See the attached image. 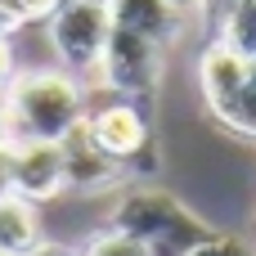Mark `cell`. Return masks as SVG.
Instances as JSON below:
<instances>
[{
	"label": "cell",
	"instance_id": "1",
	"mask_svg": "<svg viewBox=\"0 0 256 256\" xmlns=\"http://www.w3.org/2000/svg\"><path fill=\"white\" fill-rule=\"evenodd\" d=\"M108 225L130 234L148 256H189L216 238V230L198 212H189L180 198L148 184H122V194L112 198Z\"/></svg>",
	"mask_w": 256,
	"mask_h": 256
},
{
	"label": "cell",
	"instance_id": "2",
	"mask_svg": "<svg viewBox=\"0 0 256 256\" xmlns=\"http://www.w3.org/2000/svg\"><path fill=\"white\" fill-rule=\"evenodd\" d=\"M86 117V86L72 72H22L9 81L0 126L14 140H54L63 144Z\"/></svg>",
	"mask_w": 256,
	"mask_h": 256
},
{
	"label": "cell",
	"instance_id": "3",
	"mask_svg": "<svg viewBox=\"0 0 256 256\" xmlns=\"http://www.w3.org/2000/svg\"><path fill=\"white\" fill-rule=\"evenodd\" d=\"M81 130L86 140L108 153L130 184H144L153 171H158V144H153V126H148V112L144 104L126 99V94H112V90H86V117H81Z\"/></svg>",
	"mask_w": 256,
	"mask_h": 256
},
{
	"label": "cell",
	"instance_id": "4",
	"mask_svg": "<svg viewBox=\"0 0 256 256\" xmlns=\"http://www.w3.org/2000/svg\"><path fill=\"white\" fill-rule=\"evenodd\" d=\"M45 22H50V45H54L63 72H72L76 81H94L104 40L112 32L108 0H58Z\"/></svg>",
	"mask_w": 256,
	"mask_h": 256
},
{
	"label": "cell",
	"instance_id": "5",
	"mask_svg": "<svg viewBox=\"0 0 256 256\" xmlns=\"http://www.w3.org/2000/svg\"><path fill=\"white\" fill-rule=\"evenodd\" d=\"M158 81H162V45H153V40L126 32V27H112L108 40H104V54H99L94 86H104L112 94H126L135 104H148Z\"/></svg>",
	"mask_w": 256,
	"mask_h": 256
},
{
	"label": "cell",
	"instance_id": "6",
	"mask_svg": "<svg viewBox=\"0 0 256 256\" xmlns=\"http://www.w3.org/2000/svg\"><path fill=\"white\" fill-rule=\"evenodd\" d=\"M63 184V144L54 140H14L9 144V194L27 202H50L58 198Z\"/></svg>",
	"mask_w": 256,
	"mask_h": 256
},
{
	"label": "cell",
	"instance_id": "7",
	"mask_svg": "<svg viewBox=\"0 0 256 256\" xmlns=\"http://www.w3.org/2000/svg\"><path fill=\"white\" fill-rule=\"evenodd\" d=\"M63 184H68L72 194H104V189L130 184V180H126V171H122L108 153H99V148L86 140V130L76 126V130L63 140Z\"/></svg>",
	"mask_w": 256,
	"mask_h": 256
},
{
	"label": "cell",
	"instance_id": "8",
	"mask_svg": "<svg viewBox=\"0 0 256 256\" xmlns=\"http://www.w3.org/2000/svg\"><path fill=\"white\" fill-rule=\"evenodd\" d=\"M112 9V27H126L153 45H176L184 32V9L171 0H108Z\"/></svg>",
	"mask_w": 256,
	"mask_h": 256
},
{
	"label": "cell",
	"instance_id": "9",
	"mask_svg": "<svg viewBox=\"0 0 256 256\" xmlns=\"http://www.w3.org/2000/svg\"><path fill=\"white\" fill-rule=\"evenodd\" d=\"M40 248H45V234H40L36 202H27L18 194H4L0 198V252L4 256H32Z\"/></svg>",
	"mask_w": 256,
	"mask_h": 256
},
{
	"label": "cell",
	"instance_id": "10",
	"mask_svg": "<svg viewBox=\"0 0 256 256\" xmlns=\"http://www.w3.org/2000/svg\"><path fill=\"white\" fill-rule=\"evenodd\" d=\"M212 117H220V126H230L234 135L256 140V58H248L243 81L230 90V99H220V104L212 108Z\"/></svg>",
	"mask_w": 256,
	"mask_h": 256
},
{
	"label": "cell",
	"instance_id": "11",
	"mask_svg": "<svg viewBox=\"0 0 256 256\" xmlns=\"http://www.w3.org/2000/svg\"><path fill=\"white\" fill-rule=\"evenodd\" d=\"M212 40L230 45V50L243 54V58H256V0H252V4L230 9V14L212 27Z\"/></svg>",
	"mask_w": 256,
	"mask_h": 256
},
{
	"label": "cell",
	"instance_id": "12",
	"mask_svg": "<svg viewBox=\"0 0 256 256\" xmlns=\"http://www.w3.org/2000/svg\"><path fill=\"white\" fill-rule=\"evenodd\" d=\"M76 256H148V252H144L130 234H122V230L104 225V230H99V234H94V238H90Z\"/></svg>",
	"mask_w": 256,
	"mask_h": 256
},
{
	"label": "cell",
	"instance_id": "13",
	"mask_svg": "<svg viewBox=\"0 0 256 256\" xmlns=\"http://www.w3.org/2000/svg\"><path fill=\"white\" fill-rule=\"evenodd\" d=\"M189 256H256L243 238H230V234H216L212 243H202L198 252H189Z\"/></svg>",
	"mask_w": 256,
	"mask_h": 256
},
{
	"label": "cell",
	"instance_id": "14",
	"mask_svg": "<svg viewBox=\"0 0 256 256\" xmlns=\"http://www.w3.org/2000/svg\"><path fill=\"white\" fill-rule=\"evenodd\" d=\"M4 4L14 9L18 22H32V18H50V9H54L58 0H4Z\"/></svg>",
	"mask_w": 256,
	"mask_h": 256
},
{
	"label": "cell",
	"instance_id": "15",
	"mask_svg": "<svg viewBox=\"0 0 256 256\" xmlns=\"http://www.w3.org/2000/svg\"><path fill=\"white\" fill-rule=\"evenodd\" d=\"M238 4H252V0H198L194 9L202 14V22H207V27H216V22H220L230 9H238Z\"/></svg>",
	"mask_w": 256,
	"mask_h": 256
},
{
	"label": "cell",
	"instance_id": "16",
	"mask_svg": "<svg viewBox=\"0 0 256 256\" xmlns=\"http://www.w3.org/2000/svg\"><path fill=\"white\" fill-rule=\"evenodd\" d=\"M9 81H14V50H9V36H0V108H4Z\"/></svg>",
	"mask_w": 256,
	"mask_h": 256
},
{
	"label": "cell",
	"instance_id": "17",
	"mask_svg": "<svg viewBox=\"0 0 256 256\" xmlns=\"http://www.w3.org/2000/svg\"><path fill=\"white\" fill-rule=\"evenodd\" d=\"M9 194V140L0 144V198Z\"/></svg>",
	"mask_w": 256,
	"mask_h": 256
},
{
	"label": "cell",
	"instance_id": "18",
	"mask_svg": "<svg viewBox=\"0 0 256 256\" xmlns=\"http://www.w3.org/2000/svg\"><path fill=\"white\" fill-rule=\"evenodd\" d=\"M32 256H76V252H63V248H40V252H32Z\"/></svg>",
	"mask_w": 256,
	"mask_h": 256
},
{
	"label": "cell",
	"instance_id": "19",
	"mask_svg": "<svg viewBox=\"0 0 256 256\" xmlns=\"http://www.w3.org/2000/svg\"><path fill=\"white\" fill-rule=\"evenodd\" d=\"M171 4H180V9H194V4H198V0H171Z\"/></svg>",
	"mask_w": 256,
	"mask_h": 256
},
{
	"label": "cell",
	"instance_id": "20",
	"mask_svg": "<svg viewBox=\"0 0 256 256\" xmlns=\"http://www.w3.org/2000/svg\"><path fill=\"white\" fill-rule=\"evenodd\" d=\"M4 140H9V135H4V126H0V144H4Z\"/></svg>",
	"mask_w": 256,
	"mask_h": 256
},
{
	"label": "cell",
	"instance_id": "21",
	"mask_svg": "<svg viewBox=\"0 0 256 256\" xmlns=\"http://www.w3.org/2000/svg\"><path fill=\"white\" fill-rule=\"evenodd\" d=\"M0 256H4V252H0Z\"/></svg>",
	"mask_w": 256,
	"mask_h": 256
}]
</instances>
